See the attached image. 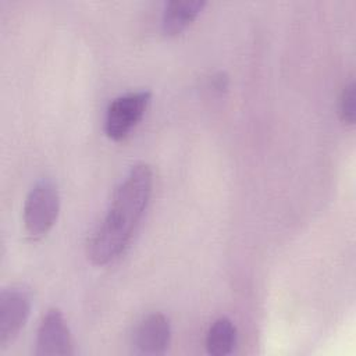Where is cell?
<instances>
[{"label":"cell","mask_w":356,"mask_h":356,"mask_svg":"<svg viewBox=\"0 0 356 356\" xmlns=\"http://www.w3.org/2000/svg\"><path fill=\"white\" fill-rule=\"evenodd\" d=\"M152 188L150 165H132L115 188L103 220L88 239L86 254L93 264H108L125 252L149 204Z\"/></svg>","instance_id":"1"},{"label":"cell","mask_w":356,"mask_h":356,"mask_svg":"<svg viewBox=\"0 0 356 356\" xmlns=\"http://www.w3.org/2000/svg\"><path fill=\"white\" fill-rule=\"evenodd\" d=\"M60 210V193L50 178L39 179L24 203V225L31 238H42L54 225Z\"/></svg>","instance_id":"2"},{"label":"cell","mask_w":356,"mask_h":356,"mask_svg":"<svg viewBox=\"0 0 356 356\" xmlns=\"http://www.w3.org/2000/svg\"><path fill=\"white\" fill-rule=\"evenodd\" d=\"M150 102V92L136 90L115 97L107 107L104 132L113 140L124 139L140 121Z\"/></svg>","instance_id":"3"},{"label":"cell","mask_w":356,"mask_h":356,"mask_svg":"<svg viewBox=\"0 0 356 356\" xmlns=\"http://www.w3.org/2000/svg\"><path fill=\"white\" fill-rule=\"evenodd\" d=\"M31 313V295L22 286H8L0 293V346H6L25 325Z\"/></svg>","instance_id":"4"},{"label":"cell","mask_w":356,"mask_h":356,"mask_svg":"<svg viewBox=\"0 0 356 356\" xmlns=\"http://www.w3.org/2000/svg\"><path fill=\"white\" fill-rule=\"evenodd\" d=\"M36 355H72V338L68 324L58 309H49L42 317L36 332Z\"/></svg>","instance_id":"5"},{"label":"cell","mask_w":356,"mask_h":356,"mask_svg":"<svg viewBox=\"0 0 356 356\" xmlns=\"http://www.w3.org/2000/svg\"><path fill=\"white\" fill-rule=\"evenodd\" d=\"M171 342V324L163 313L143 317L132 332V346L140 355H161Z\"/></svg>","instance_id":"6"},{"label":"cell","mask_w":356,"mask_h":356,"mask_svg":"<svg viewBox=\"0 0 356 356\" xmlns=\"http://www.w3.org/2000/svg\"><path fill=\"white\" fill-rule=\"evenodd\" d=\"M204 0H171L161 14V28L167 35H177L186 29L204 8Z\"/></svg>","instance_id":"7"},{"label":"cell","mask_w":356,"mask_h":356,"mask_svg":"<svg viewBox=\"0 0 356 356\" xmlns=\"http://www.w3.org/2000/svg\"><path fill=\"white\" fill-rule=\"evenodd\" d=\"M236 327L228 317H218L206 332V349L213 356H227L236 345Z\"/></svg>","instance_id":"8"},{"label":"cell","mask_w":356,"mask_h":356,"mask_svg":"<svg viewBox=\"0 0 356 356\" xmlns=\"http://www.w3.org/2000/svg\"><path fill=\"white\" fill-rule=\"evenodd\" d=\"M339 115L346 124H353L355 121V83L350 81L342 89L339 96Z\"/></svg>","instance_id":"9"}]
</instances>
